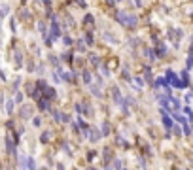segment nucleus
Segmentation results:
<instances>
[{
  "mask_svg": "<svg viewBox=\"0 0 193 170\" xmlns=\"http://www.w3.org/2000/svg\"><path fill=\"white\" fill-rule=\"evenodd\" d=\"M117 21L121 23V25H125V27H129V28H133L136 25V17L127 13V11H119V13H117Z\"/></svg>",
  "mask_w": 193,
  "mask_h": 170,
  "instance_id": "obj_1",
  "label": "nucleus"
},
{
  "mask_svg": "<svg viewBox=\"0 0 193 170\" xmlns=\"http://www.w3.org/2000/svg\"><path fill=\"white\" fill-rule=\"evenodd\" d=\"M167 83L174 85V87H180V89H182V87H186V83H184V81H180L178 76H176L172 70H167Z\"/></svg>",
  "mask_w": 193,
  "mask_h": 170,
  "instance_id": "obj_2",
  "label": "nucleus"
},
{
  "mask_svg": "<svg viewBox=\"0 0 193 170\" xmlns=\"http://www.w3.org/2000/svg\"><path fill=\"white\" fill-rule=\"evenodd\" d=\"M21 168L23 170H36V163L32 157H21Z\"/></svg>",
  "mask_w": 193,
  "mask_h": 170,
  "instance_id": "obj_3",
  "label": "nucleus"
},
{
  "mask_svg": "<svg viewBox=\"0 0 193 170\" xmlns=\"http://www.w3.org/2000/svg\"><path fill=\"white\" fill-rule=\"evenodd\" d=\"M49 38H51V42H53V40H57V38H59V36H61V28H59V23L57 21H53V23H51V30H49Z\"/></svg>",
  "mask_w": 193,
  "mask_h": 170,
  "instance_id": "obj_4",
  "label": "nucleus"
},
{
  "mask_svg": "<svg viewBox=\"0 0 193 170\" xmlns=\"http://www.w3.org/2000/svg\"><path fill=\"white\" fill-rule=\"evenodd\" d=\"M6 148H8V153H9V155H15V144H14V140H12V136H8V138H6Z\"/></svg>",
  "mask_w": 193,
  "mask_h": 170,
  "instance_id": "obj_5",
  "label": "nucleus"
},
{
  "mask_svg": "<svg viewBox=\"0 0 193 170\" xmlns=\"http://www.w3.org/2000/svg\"><path fill=\"white\" fill-rule=\"evenodd\" d=\"M38 106H40V110H44V112H45V110H49L51 104H49V100H47V98H38Z\"/></svg>",
  "mask_w": 193,
  "mask_h": 170,
  "instance_id": "obj_6",
  "label": "nucleus"
},
{
  "mask_svg": "<svg viewBox=\"0 0 193 170\" xmlns=\"http://www.w3.org/2000/svg\"><path fill=\"white\" fill-rule=\"evenodd\" d=\"M163 125L167 127V129H172V127H174V123H172V119L169 115H167L165 112H163Z\"/></svg>",
  "mask_w": 193,
  "mask_h": 170,
  "instance_id": "obj_7",
  "label": "nucleus"
},
{
  "mask_svg": "<svg viewBox=\"0 0 193 170\" xmlns=\"http://www.w3.org/2000/svg\"><path fill=\"white\" fill-rule=\"evenodd\" d=\"M87 136H91V142H99V138H100V132H97L95 129H89Z\"/></svg>",
  "mask_w": 193,
  "mask_h": 170,
  "instance_id": "obj_8",
  "label": "nucleus"
},
{
  "mask_svg": "<svg viewBox=\"0 0 193 170\" xmlns=\"http://www.w3.org/2000/svg\"><path fill=\"white\" fill-rule=\"evenodd\" d=\"M44 91H45V98L47 100L55 98V89H51V87H44Z\"/></svg>",
  "mask_w": 193,
  "mask_h": 170,
  "instance_id": "obj_9",
  "label": "nucleus"
},
{
  "mask_svg": "<svg viewBox=\"0 0 193 170\" xmlns=\"http://www.w3.org/2000/svg\"><path fill=\"white\" fill-rule=\"evenodd\" d=\"M23 64V55L21 51H15V66H21Z\"/></svg>",
  "mask_w": 193,
  "mask_h": 170,
  "instance_id": "obj_10",
  "label": "nucleus"
},
{
  "mask_svg": "<svg viewBox=\"0 0 193 170\" xmlns=\"http://www.w3.org/2000/svg\"><path fill=\"white\" fill-rule=\"evenodd\" d=\"M6 112L8 113L14 112V100H8V102H6Z\"/></svg>",
  "mask_w": 193,
  "mask_h": 170,
  "instance_id": "obj_11",
  "label": "nucleus"
},
{
  "mask_svg": "<svg viewBox=\"0 0 193 170\" xmlns=\"http://www.w3.org/2000/svg\"><path fill=\"white\" fill-rule=\"evenodd\" d=\"M165 53H167V47H165L163 44H159V47H157V55H159V57H163Z\"/></svg>",
  "mask_w": 193,
  "mask_h": 170,
  "instance_id": "obj_12",
  "label": "nucleus"
},
{
  "mask_svg": "<svg viewBox=\"0 0 193 170\" xmlns=\"http://www.w3.org/2000/svg\"><path fill=\"white\" fill-rule=\"evenodd\" d=\"M89 89L93 91V94H95V96H100V89L97 87V85H89Z\"/></svg>",
  "mask_w": 193,
  "mask_h": 170,
  "instance_id": "obj_13",
  "label": "nucleus"
},
{
  "mask_svg": "<svg viewBox=\"0 0 193 170\" xmlns=\"http://www.w3.org/2000/svg\"><path fill=\"white\" fill-rule=\"evenodd\" d=\"M100 132H102L104 136H106L108 132H110V127H108V123H102V127H100Z\"/></svg>",
  "mask_w": 193,
  "mask_h": 170,
  "instance_id": "obj_14",
  "label": "nucleus"
},
{
  "mask_svg": "<svg viewBox=\"0 0 193 170\" xmlns=\"http://www.w3.org/2000/svg\"><path fill=\"white\" fill-rule=\"evenodd\" d=\"M83 81H85L87 85H91V74H89V72H87V70L83 72Z\"/></svg>",
  "mask_w": 193,
  "mask_h": 170,
  "instance_id": "obj_15",
  "label": "nucleus"
},
{
  "mask_svg": "<svg viewBox=\"0 0 193 170\" xmlns=\"http://www.w3.org/2000/svg\"><path fill=\"white\" fill-rule=\"evenodd\" d=\"M32 115V108H23V117H30Z\"/></svg>",
  "mask_w": 193,
  "mask_h": 170,
  "instance_id": "obj_16",
  "label": "nucleus"
},
{
  "mask_svg": "<svg viewBox=\"0 0 193 170\" xmlns=\"http://www.w3.org/2000/svg\"><path fill=\"white\" fill-rule=\"evenodd\" d=\"M49 138H51V132H44L42 134V142H49Z\"/></svg>",
  "mask_w": 193,
  "mask_h": 170,
  "instance_id": "obj_17",
  "label": "nucleus"
},
{
  "mask_svg": "<svg viewBox=\"0 0 193 170\" xmlns=\"http://www.w3.org/2000/svg\"><path fill=\"white\" fill-rule=\"evenodd\" d=\"M32 125H34V127H40L42 125V119H40V117H34V119H32Z\"/></svg>",
  "mask_w": 193,
  "mask_h": 170,
  "instance_id": "obj_18",
  "label": "nucleus"
},
{
  "mask_svg": "<svg viewBox=\"0 0 193 170\" xmlns=\"http://www.w3.org/2000/svg\"><path fill=\"white\" fill-rule=\"evenodd\" d=\"M85 42H87V44H93V34H91V32H87V34H85Z\"/></svg>",
  "mask_w": 193,
  "mask_h": 170,
  "instance_id": "obj_19",
  "label": "nucleus"
},
{
  "mask_svg": "<svg viewBox=\"0 0 193 170\" xmlns=\"http://www.w3.org/2000/svg\"><path fill=\"white\" fill-rule=\"evenodd\" d=\"M89 59H91L93 64H99V57H97V55H89Z\"/></svg>",
  "mask_w": 193,
  "mask_h": 170,
  "instance_id": "obj_20",
  "label": "nucleus"
},
{
  "mask_svg": "<svg viewBox=\"0 0 193 170\" xmlns=\"http://www.w3.org/2000/svg\"><path fill=\"white\" fill-rule=\"evenodd\" d=\"M85 25H91V23H93V15H85Z\"/></svg>",
  "mask_w": 193,
  "mask_h": 170,
  "instance_id": "obj_21",
  "label": "nucleus"
},
{
  "mask_svg": "<svg viewBox=\"0 0 193 170\" xmlns=\"http://www.w3.org/2000/svg\"><path fill=\"white\" fill-rule=\"evenodd\" d=\"M135 83H136V87H144V81L140 78H135Z\"/></svg>",
  "mask_w": 193,
  "mask_h": 170,
  "instance_id": "obj_22",
  "label": "nucleus"
},
{
  "mask_svg": "<svg viewBox=\"0 0 193 170\" xmlns=\"http://www.w3.org/2000/svg\"><path fill=\"white\" fill-rule=\"evenodd\" d=\"M78 51H85V44L83 42H78Z\"/></svg>",
  "mask_w": 193,
  "mask_h": 170,
  "instance_id": "obj_23",
  "label": "nucleus"
},
{
  "mask_svg": "<svg viewBox=\"0 0 193 170\" xmlns=\"http://www.w3.org/2000/svg\"><path fill=\"white\" fill-rule=\"evenodd\" d=\"M100 72H102L104 76H110V70H108L106 66H100Z\"/></svg>",
  "mask_w": 193,
  "mask_h": 170,
  "instance_id": "obj_24",
  "label": "nucleus"
},
{
  "mask_svg": "<svg viewBox=\"0 0 193 170\" xmlns=\"http://www.w3.org/2000/svg\"><path fill=\"white\" fill-rule=\"evenodd\" d=\"M193 66V55H189L188 57V68H191Z\"/></svg>",
  "mask_w": 193,
  "mask_h": 170,
  "instance_id": "obj_25",
  "label": "nucleus"
},
{
  "mask_svg": "<svg viewBox=\"0 0 193 170\" xmlns=\"http://www.w3.org/2000/svg\"><path fill=\"white\" fill-rule=\"evenodd\" d=\"M114 166H116V168L119 170V168H121V163H119V161H117V159H116V161H114Z\"/></svg>",
  "mask_w": 193,
  "mask_h": 170,
  "instance_id": "obj_26",
  "label": "nucleus"
},
{
  "mask_svg": "<svg viewBox=\"0 0 193 170\" xmlns=\"http://www.w3.org/2000/svg\"><path fill=\"white\" fill-rule=\"evenodd\" d=\"M21 100H23V94L17 93V96H15V102H21Z\"/></svg>",
  "mask_w": 193,
  "mask_h": 170,
  "instance_id": "obj_27",
  "label": "nucleus"
},
{
  "mask_svg": "<svg viewBox=\"0 0 193 170\" xmlns=\"http://www.w3.org/2000/svg\"><path fill=\"white\" fill-rule=\"evenodd\" d=\"M2 13H4V15L8 13V6H6V4H2Z\"/></svg>",
  "mask_w": 193,
  "mask_h": 170,
  "instance_id": "obj_28",
  "label": "nucleus"
},
{
  "mask_svg": "<svg viewBox=\"0 0 193 170\" xmlns=\"http://www.w3.org/2000/svg\"><path fill=\"white\" fill-rule=\"evenodd\" d=\"M64 44L70 45V44H72V38H68V36H66V38H64Z\"/></svg>",
  "mask_w": 193,
  "mask_h": 170,
  "instance_id": "obj_29",
  "label": "nucleus"
},
{
  "mask_svg": "<svg viewBox=\"0 0 193 170\" xmlns=\"http://www.w3.org/2000/svg\"><path fill=\"white\" fill-rule=\"evenodd\" d=\"M78 6H81V8H83V6H85V2H83V0H78Z\"/></svg>",
  "mask_w": 193,
  "mask_h": 170,
  "instance_id": "obj_30",
  "label": "nucleus"
},
{
  "mask_svg": "<svg viewBox=\"0 0 193 170\" xmlns=\"http://www.w3.org/2000/svg\"><path fill=\"white\" fill-rule=\"evenodd\" d=\"M106 170H112V168H106Z\"/></svg>",
  "mask_w": 193,
  "mask_h": 170,
  "instance_id": "obj_31",
  "label": "nucleus"
},
{
  "mask_svg": "<svg viewBox=\"0 0 193 170\" xmlns=\"http://www.w3.org/2000/svg\"><path fill=\"white\" fill-rule=\"evenodd\" d=\"M89 170H95V168H89Z\"/></svg>",
  "mask_w": 193,
  "mask_h": 170,
  "instance_id": "obj_32",
  "label": "nucleus"
}]
</instances>
